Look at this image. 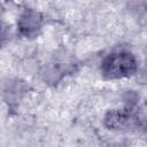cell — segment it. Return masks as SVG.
<instances>
[{"label": "cell", "instance_id": "277c9868", "mask_svg": "<svg viewBox=\"0 0 147 147\" xmlns=\"http://www.w3.org/2000/svg\"><path fill=\"white\" fill-rule=\"evenodd\" d=\"M7 38H8V29L5 25V23L2 21H0V46H2L5 44Z\"/></svg>", "mask_w": 147, "mask_h": 147}, {"label": "cell", "instance_id": "3957f363", "mask_svg": "<svg viewBox=\"0 0 147 147\" xmlns=\"http://www.w3.org/2000/svg\"><path fill=\"white\" fill-rule=\"evenodd\" d=\"M134 121V116L129 109H113L109 110L105 118L103 124L109 130H124Z\"/></svg>", "mask_w": 147, "mask_h": 147}, {"label": "cell", "instance_id": "6da1fadb", "mask_svg": "<svg viewBox=\"0 0 147 147\" xmlns=\"http://www.w3.org/2000/svg\"><path fill=\"white\" fill-rule=\"evenodd\" d=\"M138 69L136 56L127 51L107 55L101 63V72L106 79H119L132 76Z\"/></svg>", "mask_w": 147, "mask_h": 147}, {"label": "cell", "instance_id": "7a4b0ae2", "mask_svg": "<svg viewBox=\"0 0 147 147\" xmlns=\"http://www.w3.org/2000/svg\"><path fill=\"white\" fill-rule=\"evenodd\" d=\"M42 16L34 9H25L17 21V29L25 38H33L40 32L42 26Z\"/></svg>", "mask_w": 147, "mask_h": 147}]
</instances>
